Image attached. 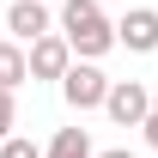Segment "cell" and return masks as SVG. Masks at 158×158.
Masks as SVG:
<instances>
[{
    "label": "cell",
    "mask_w": 158,
    "mask_h": 158,
    "mask_svg": "<svg viewBox=\"0 0 158 158\" xmlns=\"http://www.w3.org/2000/svg\"><path fill=\"white\" fill-rule=\"evenodd\" d=\"M61 37L79 61H98L116 49V24L103 19V0H67L61 6Z\"/></svg>",
    "instance_id": "6da1fadb"
},
{
    "label": "cell",
    "mask_w": 158,
    "mask_h": 158,
    "mask_svg": "<svg viewBox=\"0 0 158 158\" xmlns=\"http://www.w3.org/2000/svg\"><path fill=\"white\" fill-rule=\"evenodd\" d=\"M103 91H110V79L98 73V61H67V73H61V98L73 103V110H103Z\"/></svg>",
    "instance_id": "7a4b0ae2"
},
{
    "label": "cell",
    "mask_w": 158,
    "mask_h": 158,
    "mask_svg": "<svg viewBox=\"0 0 158 158\" xmlns=\"http://www.w3.org/2000/svg\"><path fill=\"white\" fill-rule=\"evenodd\" d=\"M103 110H110V122H122V128H140L146 110H152V91H146L140 79H116V85L103 91Z\"/></svg>",
    "instance_id": "3957f363"
},
{
    "label": "cell",
    "mask_w": 158,
    "mask_h": 158,
    "mask_svg": "<svg viewBox=\"0 0 158 158\" xmlns=\"http://www.w3.org/2000/svg\"><path fill=\"white\" fill-rule=\"evenodd\" d=\"M67 61H73L67 37H55V31H43V37L31 43V55H24V73H31V79H61V73H67Z\"/></svg>",
    "instance_id": "277c9868"
},
{
    "label": "cell",
    "mask_w": 158,
    "mask_h": 158,
    "mask_svg": "<svg viewBox=\"0 0 158 158\" xmlns=\"http://www.w3.org/2000/svg\"><path fill=\"white\" fill-rule=\"evenodd\" d=\"M116 43L134 49V55H152V49H158V12H152V6H128L122 24H116Z\"/></svg>",
    "instance_id": "5b68a950"
},
{
    "label": "cell",
    "mask_w": 158,
    "mask_h": 158,
    "mask_svg": "<svg viewBox=\"0 0 158 158\" xmlns=\"http://www.w3.org/2000/svg\"><path fill=\"white\" fill-rule=\"evenodd\" d=\"M49 24H55V19H49V6H43V0H12V12H6L12 43H37Z\"/></svg>",
    "instance_id": "8992f818"
},
{
    "label": "cell",
    "mask_w": 158,
    "mask_h": 158,
    "mask_svg": "<svg viewBox=\"0 0 158 158\" xmlns=\"http://www.w3.org/2000/svg\"><path fill=\"white\" fill-rule=\"evenodd\" d=\"M43 158H91V140H85V128H61L55 140H49V152Z\"/></svg>",
    "instance_id": "52a82bcc"
},
{
    "label": "cell",
    "mask_w": 158,
    "mask_h": 158,
    "mask_svg": "<svg viewBox=\"0 0 158 158\" xmlns=\"http://www.w3.org/2000/svg\"><path fill=\"white\" fill-rule=\"evenodd\" d=\"M24 79H31V73H24V49H19V43H0V85L19 91Z\"/></svg>",
    "instance_id": "ba28073f"
},
{
    "label": "cell",
    "mask_w": 158,
    "mask_h": 158,
    "mask_svg": "<svg viewBox=\"0 0 158 158\" xmlns=\"http://www.w3.org/2000/svg\"><path fill=\"white\" fill-rule=\"evenodd\" d=\"M12 122H19V110H12V85H0V140L12 134Z\"/></svg>",
    "instance_id": "9c48e42d"
},
{
    "label": "cell",
    "mask_w": 158,
    "mask_h": 158,
    "mask_svg": "<svg viewBox=\"0 0 158 158\" xmlns=\"http://www.w3.org/2000/svg\"><path fill=\"white\" fill-rule=\"evenodd\" d=\"M0 158H43V152L31 146V140H12V134H6V140H0Z\"/></svg>",
    "instance_id": "30bf717a"
},
{
    "label": "cell",
    "mask_w": 158,
    "mask_h": 158,
    "mask_svg": "<svg viewBox=\"0 0 158 158\" xmlns=\"http://www.w3.org/2000/svg\"><path fill=\"white\" fill-rule=\"evenodd\" d=\"M140 134H146V140L158 146V110H146V122H140Z\"/></svg>",
    "instance_id": "8fae6325"
},
{
    "label": "cell",
    "mask_w": 158,
    "mask_h": 158,
    "mask_svg": "<svg viewBox=\"0 0 158 158\" xmlns=\"http://www.w3.org/2000/svg\"><path fill=\"white\" fill-rule=\"evenodd\" d=\"M91 158H134V152H128V146H116V152H91Z\"/></svg>",
    "instance_id": "7c38bea8"
},
{
    "label": "cell",
    "mask_w": 158,
    "mask_h": 158,
    "mask_svg": "<svg viewBox=\"0 0 158 158\" xmlns=\"http://www.w3.org/2000/svg\"><path fill=\"white\" fill-rule=\"evenodd\" d=\"M152 110H158V91H152Z\"/></svg>",
    "instance_id": "4fadbf2b"
}]
</instances>
